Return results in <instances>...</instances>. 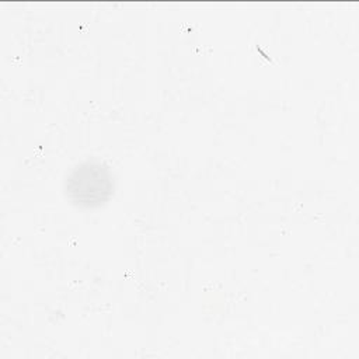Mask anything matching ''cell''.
Wrapping results in <instances>:
<instances>
[{"label": "cell", "mask_w": 359, "mask_h": 359, "mask_svg": "<svg viewBox=\"0 0 359 359\" xmlns=\"http://www.w3.org/2000/svg\"><path fill=\"white\" fill-rule=\"evenodd\" d=\"M115 189L111 168L100 160L87 158L76 164L65 180V194L72 205L86 209L107 203Z\"/></svg>", "instance_id": "6da1fadb"}]
</instances>
